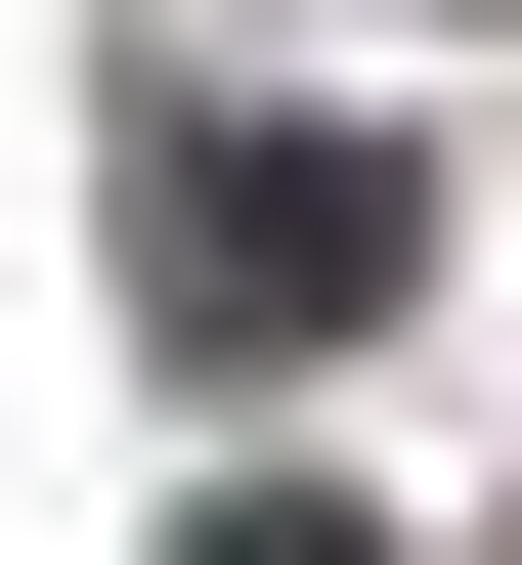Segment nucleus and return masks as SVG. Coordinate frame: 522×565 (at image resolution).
<instances>
[{"label": "nucleus", "mask_w": 522, "mask_h": 565, "mask_svg": "<svg viewBox=\"0 0 522 565\" xmlns=\"http://www.w3.org/2000/svg\"><path fill=\"white\" fill-rule=\"evenodd\" d=\"M174 565H349V522H305V479H219V522H174Z\"/></svg>", "instance_id": "obj_2"}, {"label": "nucleus", "mask_w": 522, "mask_h": 565, "mask_svg": "<svg viewBox=\"0 0 522 565\" xmlns=\"http://www.w3.org/2000/svg\"><path fill=\"white\" fill-rule=\"evenodd\" d=\"M131 262H174V349H349V305L436 262V174H392V131H219V87H174V131H131Z\"/></svg>", "instance_id": "obj_1"}]
</instances>
